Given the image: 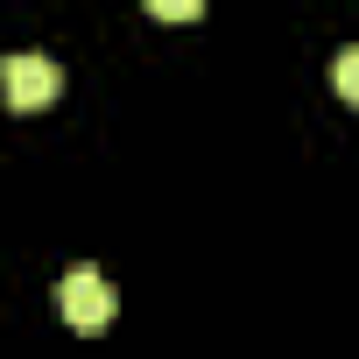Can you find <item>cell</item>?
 <instances>
[{
	"label": "cell",
	"mask_w": 359,
	"mask_h": 359,
	"mask_svg": "<svg viewBox=\"0 0 359 359\" xmlns=\"http://www.w3.org/2000/svg\"><path fill=\"white\" fill-rule=\"evenodd\" d=\"M57 303H64V324L71 331H106L113 324V282L99 268H71L57 282Z\"/></svg>",
	"instance_id": "1"
},
{
	"label": "cell",
	"mask_w": 359,
	"mask_h": 359,
	"mask_svg": "<svg viewBox=\"0 0 359 359\" xmlns=\"http://www.w3.org/2000/svg\"><path fill=\"white\" fill-rule=\"evenodd\" d=\"M57 92H64V71L50 57H8V64H0V99H8L15 113H36Z\"/></svg>",
	"instance_id": "2"
},
{
	"label": "cell",
	"mask_w": 359,
	"mask_h": 359,
	"mask_svg": "<svg viewBox=\"0 0 359 359\" xmlns=\"http://www.w3.org/2000/svg\"><path fill=\"white\" fill-rule=\"evenodd\" d=\"M331 85H338V99H345V106H359V43H352V50H338Z\"/></svg>",
	"instance_id": "3"
},
{
	"label": "cell",
	"mask_w": 359,
	"mask_h": 359,
	"mask_svg": "<svg viewBox=\"0 0 359 359\" xmlns=\"http://www.w3.org/2000/svg\"><path fill=\"white\" fill-rule=\"evenodd\" d=\"M141 8H148L155 22H198V15H205V0H141Z\"/></svg>",
	"instance_id": "4"
}]
</instances>
